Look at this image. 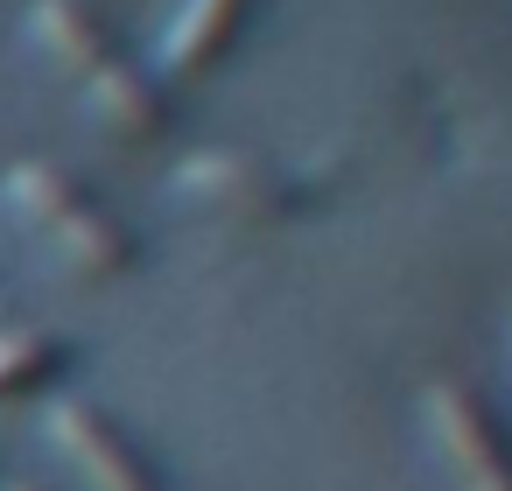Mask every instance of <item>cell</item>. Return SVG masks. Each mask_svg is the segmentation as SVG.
Instances as JSON below:
<instances>
[{
  "instance_id": "4",
  "label": "cell",
  "mask_w": 512,
  "mask_h": 491,
  "mask_svg": "<svg viewBox=\"0 0 512 491\" xmlns=\"http://www.w3.org/2000/svg\"><path fill=\"white\" fill-rule=\"evenodd\" d=\"M50 442L85 470L92 491H169V477L155 470V456L92 400H57L50 407Z\"/></svg>"
},
{
  "instance_id": "9",
  "label": "cell",
  "mask_w": 512,
  "mask_h": 491,
  "mask_svg": "<svg viewBox=\"0 0 512 491\" xmlns=\"http://www.w3.org/2000/svg\"><path fill=\"white\" fill-rule=\"evenodd\" d=\"M8 491H36V484H8Z\"/></svg>"
},
{
  "instance_id": "7",
  "label": "cell",
  "mask_w": 512,
  "mask_h": 491,
  "mask_svg": "<svg viewBox=\"0 0 512 491\" xmlns=\"http://www.w3.org/2000/svg\"><path fill=\"white\" fill-rule=\"evenodd\" d=\"M29 29H36V43L85 85V78H99L113 57H120V43H113V29L85 8V0H36L29 8Z\"/></svg>"
},
{
  "instance_id": "1",
  "label": "cell",
  "mask_w": 512,
  "mask_h": 491,
  "mask_svg": "<svg viewBox=\"0 0 512 491\" xmlns=\"http://www.w3.org/2000/svg\"><path fill=\"white\" fill-rule=\"evenodd\" d=\"M8 204H15L29 225H43L50 246H57L71 267H85V274H127V267L141 260L134 232H127L78 176H64L57 162H15V169H8Z\"/></svg>"
},
{
  "instance_id": "3",
  "label": "cell",
  "mask_w": 512,
  "mask_h": 491,
  "mask_svg": "<svg viewBox=\"0 0 512 491\" xmlns=\"http://www.w3.org/2000/svg\"><path fill=\"white\" fill-rule=\"evenodd\" d=\"M176 190L197 197V204H218L246 225H281L302 211V183L288 169H274L267 155H246V148H197L176 162Z\"/></svg>"
},
{
  "instance_id": "6",
  "label": "cell",
  "mask_w": 512,
  "mask_h": 491,
  "mask_svg": "<svg viewBox=\"0 0 512 491\" xmlns=\"http://www.w3.org/2000/svg\"><path fill=\"white\" fill-rule=\"evenodd\" d=\"M85 106H92L113 134H127V141H155V134L169 127V92H162V78L134 71L127 57H113L99 78H85Z\"/></svg>"
},
{
  "instance_id": "8",
  "label": "cell",
  "mask_w": 512,
  "mask_h": 491,
  "mask_svg": "<svg viewBox=\"0 0 512 491\" xmlns=\"http://www.w3.org/2000/svg\"><path fill=\"white\" fill-rule=\"evenodd\" d=\"M64 365H71L64 337H50V330H0V400L43 393Z\"/></svg>"
},
{
  "instance_id": "5",
  "label": "cell",
  "mask_w": 512,
  "mask_h": 491,
  "mask_svg": "<svg viewBox=\"0 0 512 491\" xmlns=\"http://www.w3.org/2000/svg\"><path fill=\"white\" fill-rule=\"evenodd\" d=\"M246 15H253V0H183L169 15V29H162V71H176V78L211 71L239 43Z\"/></svg>"
},
{
  "instance_id": "2",
  "label": "cell",
  "mask_w": 512,
  "mask_h": 491,
  "mask_svg": "<svg viewBox=\"0 0 512 491\" xmlns=\"http://www.w3.org/2000/svg\"><path fill=\"white\" fill-rule=\"evenodd\" d=\"M421 421H428V442L449 463L456 491H512V435H505V421L491 414V400L477 386L435 379L421 393Z\"/></svg>"
}]
</instances>
